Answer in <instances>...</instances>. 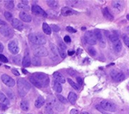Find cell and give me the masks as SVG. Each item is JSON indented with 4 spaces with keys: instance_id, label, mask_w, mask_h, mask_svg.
Masks as SVG:
<instances>
[{
    "instance_id": "6da1fadb",
    "label": "cell",
    "mask_w": 129,
    "mask_h": 114,
    "mask_svg": "<svg viewBox=\"0 0 129 114\" xmlns=\"http://www.w3.org/2000/svg\"><path fill=\"white\" fill-rule=\"evenodd\" d=\"M17 85H18V91L20 97L25 96L31 88L30 84L24 78H19L17 81Z\"/></svg>"
},
{
    "instance_id": "7a4b0ae2",
    "label": "cell",
    "mask_w": 129,
    "mask_h": 114,
    "mask_svg": "<svg viewBox=\"0 0 129 114\" xmlns=\"http://www.w3.org/2000/svg\"><path fill=\"white\" fill-rule=\"evenodd\" d=\"M29 41L35 45L42 46L46 43V39L39 33H31L28 36Z\"/></svg>"
},
{
    "instance_id": "3957f363",
    "label": "cell",
    "mask_w": 129,
    "mask_h": 114,
    "mask_svg": "<svg viewBox=\"0 0 129 114\" xmlns=\"http://www.w3.org/2000/svg\"><path fill=\"white\" fill-rule=\"evenodd\" d=\"M49 104L51 105L52 108L53 109H55L56 111L58 112H62L64 111V107L63 104H62L60 101L58 100V99H56L55 97H53V95H49L48 97V101Z\"/></svg>"
},
{
    "instance_id": "277c9868",
    "label": "cell",
    "mask_w": 129,
    "mask_h": 114,
    "mask_svg": "<svg viewBox=\"0 0 129 114\" xmlns=\"http://www.w3.org/2000/svg\"><path fill=\"white\" fill-rule=\"evenodd\" d=\"M33 76L41 83L42 87H46L49 84V77L44 73H35Z\"/></svg>"
},
{
    "instance_id": "5b68a950",
    "label": "cell",
    "mask_w": 129,
    "mask_h": 114,
    "mask_svg": "<svg viewBox=\"0 0 129 114\" xmlns=\"http://www.w3.org/2000/svg\"><path fill=\"white\" fill-rule=\"evenodd\" d=\"M33 52L35 56L37 57H46L48 55V52L47 49L44 46L35 45L32 47Z\"/></svg>"
},
{
    "instance_id": "8992f818",
    "label": "cell",
    "mask_w": 129,
    "mask_h": 114,
    "mask_svg": "<svg viewBox=\"0 0 129 114\" xmlns=\"http://www.w3.org/2000/svg\"><path fill=\"white\" fill-rule=\"evenodd\" d=\"M100 106L103 110L109 112H115L116 110V106L108 100H103L100 102Z\"/></svg>"
},
{
    "instance_id": "52a82bcc",
    "label": "cell",
    "mask_w": 129,
    "mask_h": 114,
    "mask_svg": "<svg viewBox=\"0 0 129 114\" xmlns=\"http://www.w3.org/2000/svg\"><path fill=\"white\" fill-rule=\"evenodd\" d=\"M85 39L86 41V42L90 45V46H93L96 44L97 39L95 36L94 35V33L91 31H88L85 33Z\"/></svg>"
},
{
    "instance_id": "ba28073f",
    "label": "cell",
    "mask_w": 129,
    "mask_h": 114,
    "mask_svg": "<svg viewBox=\"0 0 129 114\" xmlns=\"http://www.w3.org/2000/svg\"><path fill=\"white\" fill-rule=\"evenodd\" d=\"M110 76L115 81L117 82L122 81L125 79V75L122 72L116 71V70H112L110 72Z\"/></svg>"
},
{
    "instance_id": "9c48e42d",
    "label": "cell",
    "mask_w": 129,
    "mask_h": 114,
    "mask_svg": "<svg viewBox=\"0 0 129 114\" xmlns=\"http://www.w3.org/2000/svg\"><path fill=\"white\" fill-rule=\"evenodd\" d=\"M32 12L36 16H39L42 17H48L47 16V13L45 12L44 10L42 9L41 7L38 5H33L32 7Z\"/></svg>"
},
{
    "instance_id": "30bf717a",
    "label": "cell",
    "mask_w": 129,
    "mask_h": 114,
    "mask_svg": "<svg viewBox=\"0 0 129 114\" xmlns=\"http://www.w3.org/2000/svg\"><path fill=\"white\" fill-rule=\"evenodd\" d=\"M1 78H2V82L5 85H7L8 87H11H11H13L15 85V84H16L15 81L11 76L7 75V74H3L1 76Z\"/></svg>"
},
{
    "instance_id": "8fae6325",
    "label": "cell",
    "mask_w": 129,
    "mask_h": 114,
    "mask_svg": "<svg viewBox=\"0 0 129 114\" xmlns=\"http://www.w3.org/2000/svg\"><path fill=\"white\" fill-rule=\"evenodd\" d=\"M0 33L5 37H11L13 35V31L8 26H2L0 27Z\"/></svg>"
},
{
    "instance_id": "7c38bea8",
    "label": "cell",
    "mask_w": 129,
    "mask_h": 114,
    "mask_svg": "<svg viewBox=\"0 0 129 114\" xmlns=\"http://www.w3.org/2000/svg\"><path fill=\"white\" fill-rule=\"evenodd\" d=\"M94 35L95 36L96 39L99 41L100 46L102 47H105V41L104 39V37L102 34V32H100L99 29H95L93 32Z\"/></svg>"
},
{
    "instance_id": "4fadbf2b",
    "label": "cell",
    "mask_w": 129,
    "mask_h": 114,
    "mask_svg": "<svg viewBox=\"0 0 129 114\" xmlns=\"http://www.w3.org/2000/svg\"><path fill=\"white\" fill-rule=\"evenodd\" d=\"M8 48H9L10 52L13 54H15V55L18 54L20 50L19 47L15 41H12L9 42V45H8Z\"/></svg>"
},
{
    "instance_id": "5bb4252c",
    "label": "cell",
    "mask_w": 129,
    "mask_h": 114,
    "mask_svg": "<svg viewBox=\"0 0 129 114\" xmlns=\"http://www.w3.org/2000/svg\"><path fill=\"white\" fill-rule=\"evenodd\" d=\"M77 13L78 12L72 9L70 7H63L61 9V14L63 16H72L74 14H77Z\"/></svg>"
},
{
    "instance_id": "9a60e30c",
    "label": "cell",
    "mask_w": 129,
    "mask_h": 114,
    "mask_svg": "<svg viewBox=\"0 0 129 114\" xmlns=\"http://www.w3.org/2000/svg\"><path fill=\"white\" fill-rule=\"evenodd\" d=\"M11 25L15 29H18L19 31H22L24 28L23 23L20 20H19L18 19H16V18H13L12 22H11Z\"/></svg>"
},
{
    "instance_id": "2e32d148",
    "label": "cell",
    "mask_w": 129,
    "mask_h": 114,
    "mask_svg": "<svg viewBox=\"0 0 129 114\" xmlns=\"http://www.w3.org/2000/svg\"><path fill=\"white\" fill-rule=\"evenodd\" d=\"M19 17L21 20L25 23H29L32 20V17L29 13H26L25 11H21L19 13Z\"/></svg>"
},
{
    "instance_id": "e0dca14e",
    "label": "cell",
    "mask_w": 129,
    "mask_h": 114,
    "mask_svg": "<svg viewBox=\"0 0 129 114\" xmlns=\"http://www.w3.org/2000/svg\"><path fill=\"white\" fill-rule=\"evenodd\" d=\"M112 5L114 9L118 11H121L123 9V2L121 1H113Z\"/></svg>"
},
{
    "instance_id": "ac0fdd59",
    "label": "cell",
    "mask_w": 129,
    "mask_h": 114,
    "mask_svg": "<svg viewBox=\"0 0 129 114\" xmlns=\"http://www.w3.org/2000/svg\"><path fill=\"white\" fill-rule=\"evenodd\" d=\"M53 78H55L56 81L59 82L60 83H65V78L63 76V75L61 73H60V72H54Z\"/></svg>"
},
{
    "instance_id": "d6986e66",
    "label": "cell",
    "mask_w": 129,
    "mask_h": 114,
    "mask_svg": "<svg viewBox=\"0 0 129 114\" xmlns=\"http://www.w3.org/2000/svg\"><path fill=\"white\" fill-rule=\"evenodd\" d=\"M31 63H32V60H31L30 57L27 53H25V55L23 59V61H22V65L24 67H27L30 66Z\"/></svg>"
},
{
    "instance_id": "ffe728a7",
    "label": "cell",
    "mask_w": 129,
    "mask_h": 114,
    "mask_svg": "<svg viewBox=\"0 0 129 114\" xmlns=\"http://www.w3.org/2000/svg\"><path fill=\"white\" fill-rule=\"evenodd\" d=\"M102 12H103V14L104 17L105 18L109 20H111V21L114 20V16L112 15V13H110V11H109V9L107 8H104V9H103Z\"/></svg>"
},
{
    "instance_id": "44dd1931",
    "label": "cell",
    "mask_w": 129,
    "mask_h": 114,
    "mask_svg": "<svg viewBox=\"0 0 129 114\" xmlns=\"http://www.w3.org/2000/svg\"><path fill=\"white\" fill-rule=\"evenodd\" d=\"M44 104H45V100H44V97H42V96H39V97L36 99L35 103V106L37 108L42 107Z\"/></svg>"
},
{
    "instance_id": "7402d4cb",
    "label": "cell",
    "mask_w": 129,
    "mask_h": 114,
    "mask_svg": "<svg viewBox=\"0 0 129 114\" xmlns=\"http://www.w3.org/2000/svg\"><path fill=\"white\" fill-rule=\"evenodd\" d=\"M68 101L71 103L72 104H74L75 102L77 101V95L73 92H70L68 95Z\"/></svg>"
},
{
    "instance_id": "603a6c76",
    "label": "cell",
    "mask_w": 129,
    "mask_h": 114,
    "mask_svg": "<svg viewBox=\"0 0 129 114\" xmlns=\"http://www.w3.org/2000/svg\"><path fill=\"white\" fill-rule=\"evenodd\" d=\"M0 102L2 103L4 105H9L10 101L6 95L2 92H0Z\"/></svg>"
},
{
    "instance_id": "cb8c5ba5",
    "label": "cell",
    "mask_w": 129,
    "mask_h": 114,
    "mask_svg": "<svg viewBox=\"0 0 129 114\" xmlns=\"http://www.w3.org/2000/svg\"><path fill=\"white\" fill-rule=\"evenodd\" d=\"M29 82H31V83L32 84H33V85H35V87H37V88H43L42 87V85H41V83H39L37 79H36L33 76H29Z\"/></svg>"
},
{
    "instance_id": "d4e9b609",
    "label": "cell",
    "mask_w": 129,
    "mask_h": 114,
    "mask_svg": "<svg viewBox=\"0 0 129 114\" xmlns=\"http://www.w3.org/2000/svg\"><path fill=\"white\" fill-rule=\"evenodd\" d=\"M113 48L116 52H119L122 49V43L121 42V41L119 40L115 43H113Z\"/></svg>"
},
{
    "instance_id": "484cf974",
    "label": "cell",
    "mask_w": 129,
    "mask_h": 114,
    "mask_svg": "<svg viewBox=\"0 0 129 114\" xmlns=\"http://www.w3.org/2000/svg\"><path fill=\"white\" fill-rule=\"evenodd\" d=\"M42 29H43V31H44V32L46 34L50 35L51 34V27L49 26L47 23H43V25H42Z\"/></svg>"
},
{
    "instance_id": "4316f807",
    "label": "cell",
    "mask_w": 129,
    "mask_h": 114,
    "mask_svg": "<svg viewBox=\"0 0 129 114\" xmlns=\"http://www.w3.org/2000/svg\"><path fill=\"white\" fill-rule=\"evenodd\" d=\"M53 89L56 92L58 93H60L62 90V88L61 83H60L59 82L54 81H53Z\"/></svg>"
},
{
    "instance_id": "83f0119b",
    "label": "cell",
    "mask_w": 129,
    "mask_h": 114,
    "mask_svg": "<svg viewBox=\"0 0 129 114\" xmlns=\"http://www.w3.org/2000/svg\"><path fill=\"white\" fill-rule=\"evenodd\" d=\"M47 4L49 7H51L52 9H58L59 7V4L57 1L55 0H49L47 1Z\"/></svg>"
},
{
    "instance_id": "f1b7e54d",
    "label": "cell",
    "mask_w": 129,
    "mask_h": 114,
    "mask_svg": "<svg viewBox=\"0 0 129 114\" xmlns=\"http://www.w3.org/2000/svg\"><path fill=\"white\" fill-rule=\"evenodd\" d=\"M32 60V64L35 66H40L42 65V61L41 59L39 58V57L37 56H33L31 59Z\"/></svg>"
},
{
    "instance_id": "f546056e",
    "label": "cell",
    "mask_w": 129,
    "mask_h": 114,
    "mask_svg": "<svg viewBox=\"0 0 129 114\" xmlns=\"http://www.w3.org/2000/svg\"><path fill=\"white\" fill-rule=\"evenodd\" d=\"M53 108L48 103H46L44 106V113L45 114H53Z\"/></svg>"
},
{
    "instance_id": "4dcf8cb0",
    "label": "cell",
    "mask_w": 129,
    "mask_h": 114,
    "mask_svg": "<svg viewBox=\"0 0 129 114\" xmlns=\"http://www.w3.org/2000/svg\"><path fill=\"white\" fill-rule=\"evenodd\" d=\"M20 108L21 109L24 111H27L29 110V103L28 101H25V100H23L20 102Z\"/></svg>"
},
{
    "instance_id": "1f68e13d",
    "label": "cell",
    "mask_w": 129,
    "mask_h": 114,
    "mask_svg": "<svg viewBox=\"0 0 129 114\" xmlns=\"http://www.w3.org/2000/svg\"><path fill=\"white\" fill-rule=\"evenodd\" d=\"M18 8L20 10H23V11H27L30 9V7L28 6V4H25L23 3H20L18 4Z\"/></svg>"
},
{
    "instance_id": "d6a6232c",
    "label": "cell",
    "mask_w": 129,
    "mask_h": 114,
    "mask_svg": "<svg viewBox=\"0 0 129 114\" xmlns=\"http://www.w3.org/2000/svg\"><path fill=\"white\" fill-rule=\"evenodd\" d=\"M68 81L69 82V83H70V85H71L72 88H74V90H79V89H80V85L77 84V83H76L75 82H74L72 79L70 78H68Z\"/></svg>"
},
{
    "instance_id": "836d02e7",
    "label": "cell",
    "mask_w": 129,
    "mask_h": 114,
    "mask_svg": "<svg viewBox=\"0 0 129 114\" xmlns=\"http://www.w3.org/2000/svg\"><path fill=\"white\" fill-rule=\"evenodd\" d=\"M50 48H51V50L53 52V55H59V52H58V48H57V46H55V44L53 43H50Z\"/></svg>"
},
{
    "instance_id": "e575fe53",
    "label": "cell",
    "mask_w": 129,
    "mask_h": 114,
    "mask_svg": "<svg viewBox=\"0 0 129 114\" xmlns=\"http://www.w3.org/2000/svg\"><path fill=\"white\" fill-rule=\"evenodd\" d=\"M5 7L8 9H13L14 7V4H13V1H6L5 2Z\"/></svg>"
},
{
    "instance_id": "d590c367",
    "label": "cell",
    "mask_w": 129,
    "mask_h": 114,
    "mask_svg": "<svg viewBox=\"0 0 129 114\" xmlns=\"http://www.w3.org/2000/svg\"><path fill=\"white\" fill-rule=\"evenodd\" d=\"M56 97H57V98H58V100L60 101L62 104H67V103L68 102V99H65V98H64V97L62 96V95H59V94H58V95H56Z\"/></svg>"
},
{
    "instance_id": "8d00e7d4",
    "label": "cell",
    "mask_w": 129,
    "mask_h": 114,
    "mask_svg": "<svg viewBox=\"0 0 129 114\" xmlns=\"http://www.w3.org/2000/svg\"><path fill=\"white\" fill-rule=\"evenodd\" d=\"M4 16L6 18V19L7 20H9L10 22H12V20H13V15L11 14V13L9 12V11H5V13H4Z\"/></svg>"
},
{
    "instance_id": "74e56055",
    "label": "cell",
    "mask_w": 129,
    "mask_h": 114,
    "mask_svg": "<svg viewBox=\"0 0 129 114\" xmlns=\"http://www.w3.org/2000/svg\"><path fill=\"white\" fill-rule=\"evenodd\" d=\"M88 51L89 52V54H90L91 56H95L96 55V50H95V49L93 47H92V46H89V47H88Z\"/></svg>"
},
{
    "instance_id": "f35d334b",
    "label": "cell",
    "mask_w": 129,
    "mask_h": 114,
    "mask_svg": "<svg viewBox=\"0 0 129 114\" xmlns=\"http://www.w3.org/2000/svg\"><path fill=\"white\" fill-rule=\"evenodd\" d=\"M67 3H70L69 4L72 6V7H78L79 4H80L79 3H81V2H80V1H67Z\"/></svg>"
},
{
    "instance_id": "ab89813d",
    "label": "cell",
    "mask_w": 129,
    "mask_h": 114,
    "mask_svg": "<svg viewBox=\"0 0 129 114\" xmlns=\"http://www.w3.org/2000/svg\"><path fill=\"white\" fill-rule=\"evenodd\" d=\"M109 38H110V41H111L113 43L119 40V37L116 36V35H115V34H111V35H110V36H109Z\"/></svg>"
},
{
    "instance_id": "60d3db41",
    "label": "cell",
    "mask_w": 129,
    "mask_h": 114,
    "mask_svg": "<svg viewBox=\"0 0 129 114\" xmlns=\"http://www.w3.org/2000/svg\"><path fill=\"white\" fill-rule=\"evenodd\" d=\"M13 62H15L17 65H20L21 62V56L20 55H16L13 58Z\"/></svg>"
},
{
    "instance_id": "b9f144b4",
    "label": "cell",
    "mask_w": 129,
    "mask_h": 114,
    "mask_svg": "<svg viewBox=\"0 0 129 114\" xmlns=\"http://www.w3.org/2000/svg\"><path fill=\"white\" fill-rule=\"evenodd\" d=\"M58 48H61L63 50H65L67 49V46H65V44L60 39V41H58Z\"/></svg>"
},
{
    "instance_id": "7bdbcfd3",
    "label": "cell",
    "mask_w": 129,
    "mask_h": 114,
    "mask_svg": "<svg viewBox=\"0 0 129 114\" xmlns=\"http://www.w3.org/2000/svg\"><path fill=\"white\" fill-rule=\"evenodd\" d=\"M123 41L125 43L126 46L129 48V37L126 34L123 35Z\"/></svg>"
},
{
    "instance_id": "ee69618b",
    "label": "cell",
    "mask_w": 129,
    "mask_h": 114,
    "mask_svg": "<svg viewBox=\"0 0 129 114\" xmlns=\"http://www.w3.org/2000/svg\"><path fill=\"white\" fill-rule=\"evenodd\" d=\"M58 52H59V55L62 58H66V53H65V50H62L61 48H58Z\"/></svg>"
},
{
    "instance_id": "f6af8a7d",
    "label": "cell",
    "mask_w": 129,
    "mask_h": 114,
    "mask_svg": "<svg viewBox=\"0 0 129 114\" xmlns=\"http://www.w3.org/2000/svg\"><path fill=\"white\" fill-rule=\"evenodd\" d=\"M0 61L2 62H4V63H7V62H9L8 59L4 55H2V54H0Z\"/></svg>"
},
{
    "instance_id": "bcb514c9",
    "label": "cell",
    "mask_w": 129,
    "mask_h": 114,
    "mask_svg": "<svg viewBox=\"0 0 129 114\" xmlns=\"http://www.w3.org/2000/svg\"><path fill=\"white\" fill-rule=\"evenodd\" d=\"M66 30L69 32H71V33H76L77 31L75 29H74L73 27H72L70 26H68L66 27Z\"/></svg>"
},
{
    "instance_id": "7dc6e473",
    "label": "cell",
    "mask_w": 129,
    "mask_h": 114,
    "mask_svg": "<svg viewBox=\"0 0 129 114\" xmlns=\"http://www.w3.org/2000/svg\"><path fill=\"white\" fill-rule=\"evenodd\" d=\"M51 29H53L55 32H58L60 31V27L57 25H51Z\"/></svg>"
},
{
    "instance_id": "c3c4849f",
    "label": "cell",
    "mask_w": 129,
    "mask_h": 114,
    "mask_svg": "<svg viewBox=\"0 0 129 114\" xmlns=\"http://www.w3.org/2000/svg\"><path fill=\"white\" fill-rule=\"evenodd\" d=\"M77 84H79V85H81L83 84V80L79 76L77 77Z\"/></svg>"
},
{
    "instance_id": "681fc988",
    "label": "cell",
    "mask_w": 129,
    "mask_h": 114,
    "mask_svg": "<svg viewBox=\"0 0 129 114\" xmlns=\"http://www.w3.org/2000/svg\"><path fill=\"white\" fill-rule=\"evenodd\" d=\"M70 114H81V113L80 112L78 111V110L73 108V109H72L71 111H70Z\"/></svg>"
},
{
    "instance_id": "f907efd6",
    "label": "cell",
    "mask_w": 129,
    "mask_h": 114,
    "mask_svg": "<svg viewBox=\"0 0 129 114\" xmlns=\"http://www.w3.org/2000/svg\"><path fill=\"white\" fill-rule=\"evenodd\" d=\"M64 42H66V43L71 42V38H70L69 36H65L64 37Z\"/></svg>"
},
{
    "instance_id": "816d5d0a",
    "label": "cell",
    "mask_w": 129,
    "mask_h": 114,
    "mask_svg": "<svg viewBox=\"0 0 129 114\" xmlns=\"http://www.w3.org/2000/svg\"><path fill=\"white\" fill-rule=\"evenodd\" d=\"M12 73H13L15 76H20V73L18 72V71L17 69H12Z\"/></svg>"
},
{
    "instance_id": "f5cc1de1",
    "label": "cell",
    "mask_w": 129,
    "mask_h": 114,
    "mask_svg": "<svg viewBox=\"0 0 129 114\" xmlns=\"http://www.w3.org/2000/svg\"><path fill=\"white\" fill-rule=\"evenodd\" d=\"M7 94H8V95H9V97L10 99H13L14 97H13V93H12V92L9 91L8 92H7Z\"/></svg>"
},
{
    "instance_id": "db71d44e",
    "label": "cell",
    "mask_w": 129,
    "mask_h": 114,
    "mask_svg": "<svg viewBox=\"0 0 129 114\" xmlns=\"http://www.w3.org/2000/svg\"><path fill=\"white\" fill-rule=\"evenodd\" d=\"M0 25L1 26H6L7 25V23H6V22H4V20L0 19Z\"/></svg>"
},
{
    "instance_id": "11a10c76",
    "label": "cell",
    "mask_w": 129,
    "mask_h": 114,
    "mask_svg": "<svg viewBox=\"0 0 129 114\" xmlns=\"http://www.w3.org/2000/svg\"><path fill=\"white\" fill-rule=\"evenodd\" d=\"M4 50V46L2 43H0V52H2Z\"/></svg>"
},
{
    "instance_id": "9f6ffc18",
    "label": "cell",
    "mask_w": 129,
    "mask_h": 114,
    "mask_svg": "<svg viewBox=\"0 0 129 114\" xmlns=\"http://www.w3.org/2000/svg\"><path fill=\"white\" fill-rule=\"evenodd\" d=\"M74 54V51H73V50H72V51H68V55H73Z\"/></svg>"
},
{
    "instance_id": "6f0895ef",
    "label": "cell",
    "mask_w": 129,
    "mask_h": 114,
    "mask_svg": "<svg viewBox=\"0 0 129 114\" xmlns=\"http://www.w3.org/2000/svg\"><path fill=\"white\" fill-rule=\"evenodd\" d=\"M22 3L25 4H28V2H27V1H22Z\"/></svg>"
},
{
    "instance_id": "680465c9",
    "label": "cell",
    "mask_w": 129,
    "mask_h": 114,
    "mask_svg": "<svg viewBox=\"0 0 129 114\" xmlns=\"http://www.w3.org/2000/svg\"><path fill=\"white\" fill-rule=\"evenodd\" d=\"M81 114H90L89 113H88V112H86V111H84V112H82Z\"/></svg>"
},
{
    "instance_id": "91938a15",
    "label": "cell",
    "mask_w": 129,
    "mask_h": 114,
    "mask_svg": "<svg viewBox=\"0 0 129 114\" xmlns=\"http://www.w3.org/2000/svg\"><path fill=\"white\" fill-rule=\"evenodd\" d=\"M23 72L24 73V74H27V72L26 71L25 69H23Z\"/></svg>"
},
{
    "instance_id": "94428289",
    "label": "cell",
    "mask_w": 129,
    "mask_h": 114,
    "mask_svg": "<svg viewBox=\"0 0 129 114\" xmlns=\"http://www.w3.org/2000/svg\"><path fill=\"white\" fill-rule=\"evenodd\" d=\"M126 18H127V19L129 20V14H128V15H127V16H126Z\"/></svg>"
},
{
    "instance_id": "6125c7cd",
    "label": "cell",
    "mask_w": 129,
    "mask_h": 114,
    "mask_svg": "<svg viewBox=\"0 0 129 114\" xmlns=\"http://www.w3.org/2000/svg\"><path fill=\"white\" fill-rule=\"evenodd\" d=\"M127 32H128V33L129 34V26L127 27Z\"/></svg>"
},
{
    "instance_id": "be15d7a7",
    "label": "cell",
    "mask_w": 129,
    "mask_h": 114,
    "mask_svg": "<svg viewBox=\"0 0 129 114\" xmlns=\"http://www.w3.org/2000/svg\"><path fill=\"white\" fill-rule=\"evenodd\" d=\"M0 66H1V64H0Z\"/></svg>"
}]
</instances>
